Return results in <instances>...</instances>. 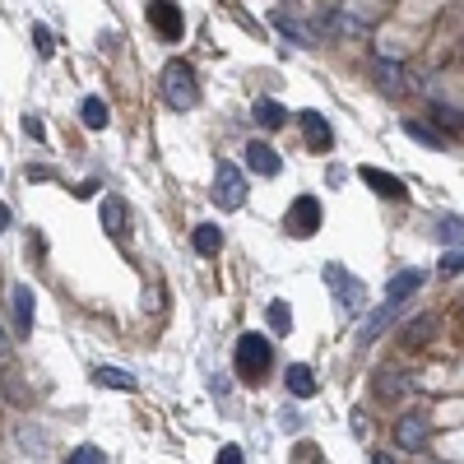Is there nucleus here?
Listing matches in <instances>:
<instances>
[{"instance_id": "f257e3e1", "label": "nucleus", "mask_w": 464, "mask_h": 464, "mask_svg": "<svg viewBox=\"0 0 464 464\" xmlns=\"http://www.w3.org/2000/svg\"><path fill=\"white\" fill-rule=\"evenodd\" d=\"M232 367H237V376L241 381H265L269 376V367H275V344H269L265 335H241L237 339V353H232Z\"/></svg>"}, {"instance_id": "f03ea898", "label": "nucleus", "mask_w": 464, "mask_h": 464, "mask_svg": "<svg viewBox=\"0 0 464 464\" xmlns=\"http://www.w3.org/2000/svg\"><path fill=\"white\" fill-rule=\"evenodd\" d=\"M162 98H168V107H177V112H190V107L200 102L196 70H190L186 61H168V66H162Z\"/></svg>"}, {"instance_id": "7ed1b4c3", "label": "nucleus", "mask_w": 464, "mask_h": 464, "mask_svg": "<svg viewBox=\"0 0 464 464\" xmlns=\"http://www.w3.org/2000/svg\"><path fill=\"white\" fill-rule=\"evenodd\" d=\"M320 279H325V288H330V293L339 297V307H344L348 316H358V311H363V302H367V293H363V279H353L348 269H344V265H335V260L320 269Z\"/></svg>"}, {"instance_id": "20e7f679", "label": "nucleus", "mask_w": 464, "mask_h": 464, "mask_svg": "<svg viewBox=\"0 0 464 464\" xmlns=\"http://www.w3.org/2000/svg\"><path fill=\"white\" fill-rule=\"evenodd\" d=\"M214 200L223 209H241V200H247V177H241L232 162H218L214 168Z\"/></svg>"}, {"instance_id": "39448f33", "label": "nucleus", "mask_w": 464, "mask_h": 464, "mask_svg": "<svg viewBox=\"0 0 464 464\" xmlns=\"http://www.w3.org/2000/svg\"><path fill=\"white\" fill-rule=\"evenodd\" d=\"M149 23H153V33L162 42H181V33H186L181 10L172 5V0H149Z\"/></svg>"}, {"instance_id": "423d86ee", "label": "nucleus", "mask_w": 464, "mask_h": 464, "mask_svg": "<svg viewBox=\"0 0 464 464\" xmlns=\"http://www.w3.org/2000/svg\"><path fill=\"white\" fill-rule=\"evenodd\" d=\"M288 232H293V237L320 232V200H316V196H297V200L288 205Z\"/></svg>"}, {"instance_id": "0eeeda50", "label": "nucleus", "mask_w": 464, "mask_h": 464, "mask_svg": "<svg viewBox=\"0 0 464 464\" xmlns=\"http://www.w3.org/2000/svg\"><path fill=\"white\" fill-rule=\"evenodd\" d=\"M427 436H432V423H427L423 414H404V418H395V442H399V451H423Z\"/></svg>"}, {"instance_id": "6e6552de", "label": "nucleus", "mask_w": 464, "mask_h": 464, "mask_svg": "<svg viewBox=\"0 0 464 464\" xmlns=\"http://www.w3.org/2000/svg\"><path fill=\"white\" fill-rule=\"evenodd\" d=\"M98 223H102L107 237H126V228H130V209H126V200H121V196H102V205H98Z\"/></svg>"}, {"instance_id": "1a4fd4ad", "label": "nucleus", "mask_w": 464, "mask_h": 464, "mask_svg": "<svg viewBox=\"0 0 464 464\" xmlns=\"http://www.w3.org/2000/svg\"><path fill=\"white\" fill-rule=\"evenodd\" d=\"M297 126H302V135H307V149L325 153V149L335 144V130H330V121H325L320 112H302V117H297Z\"/></svg>"}, {"instance_id": "9d476101", "label": "nucleus", "mask_w": 464, "mask_h": 464, "mask_svg": "<svg viewBox=\"0 0 464 464\" xmlns=\"http://www.w3.org/2000/svg\"><path fill=\"white\" fill-rule=\"evenodd\" d=\"M358 177H363V181L376 190L381 200H404V196H408V186H404L399 177H390V172H381V168H363Z\"/></svg>"}, {"instance_id": "9b49d317", "label": "nucleus", "mask_w": 464, "mask_h": 464, "mask_svg": "<svg viewBox=\"0 0 464 464\" xmlns=\"http://www.w3.org/2000/svg\"><path fill=\"white\" fill-rule=\"evenodd\" d=\"M399 344L404 348H427V344H436V316H418L414 325H404V335H399Z\"/></svg>"}, {"instance_id": "f8f14e48", "label": "nucleus", "mask_w": 464, "mask_h": 464, "mask_svg": "<svg viewBox=\"0 0 464 464\" xmlns=\"http://www.w3.org/2000/svg\"><path fill=\"white\" fill-rule=\"evenodd\" d=\"M247 162H251V172H260V177H279V153L269 149L265 140L247 144Z\"/></svg>"}, {"instance_id": "ddd939ff", "label": "nucleus", "mask_w": 464, "mask_h": 464, "mask_svg": "<svg viewBox=\"0 0 464 464\" xmlns=\"http://www.w3.org/2000/svg\"><path fill=\"white\" fill-rule=\"evenodd\" d=\"M372 74H376V84L386 89V93H404V89H408V74H404L399 61H376Z\"/></svg>"}, {"instance_id": "4468645a", "label": "nucleus", "mask_w": 464, "mask_h": 464, "mask_svg": "<svg viewBox=\"0 0 464 464\" xmlns=\"http://www.w3.org/2000/svg\"><path fill=\"white\" fill-rule=\"evenodd\" d=\"M190 247H196V256H218V251H223V228H218V223H200L196 228V237H190Z\"/></svg>"}, {"instance_id": "2eb2a0df", "label": "nucleus", "mask_w": 464, "mask_h": 464, "mask_svg": "<svg viewBox=\"0 0 464 464\" xmlns=\"http://www.w3.org/2000/svg\"><path fill=\"white\" fill-rule=\"evenodd\" d=\"M79 121H84L89 130H107L112 126V107H107L102 98H84L79 102Z\"/></svg>"}, {"instance_id": "dca6fc26", "label": "nucleus", "mask_w": 464, "mask_h": 464, "mask_svg": "<svg viewBox=\"0 0 464 464\" xmlns=\"http://www.w3.org/2000/svg\"><path fill=\"white\" fill-rule=\"evenodd\" d=\"M423 288V269H404V275H395L386 284V302H404L408 293H418Z\"/></svg>"}, {"instance_id": "f3484780", "label": "nucleus", "mask_w": 464, "mask_h": 464, "mask_svg": "<svg viewBox=\"0 0 464 464\" xmlns=\"http://www.w3.org/2000/svg\"><path fill=\"white\" fill-rule=\"evenodd\" d=\"M395 307H399V302H381V307L367 316V325H363V339H358V344H376V335H386V325H390Z\"/></svg>"}, {"instance_id": "a211bd4d", "label": "nucleus", "mask_w": 464, "mask_h": 464, "mask_svg": "<svg viewBox=\"0 0 464 464\" xmlns=\"http://www.w3.org/2000/svg\"><path fill=\"white\" fill-rule=\"evenodd\" d=\"M288 390H293L297 399H311V395H316V376H311L307 363H293V367H288Z\"/></svg>"}, {"instance_id": "6ab92c4d", "label": "nucleus", "mask_w": 464, "mask_h": 464, "mask_svg": "<svg viewBox=\"0 0 464 464\" xmlns=\"http://www.w3.org/2000/svg\"><path fill=\"white\" fill-rule=\"evenodd\" d=\"M93 381H98V386H107V390H135V386H140V381H135L130 372H121V367H98Z\"/></svg>"}, {"instance_id": "aec40b11", "label": "nucleus", "mask_w": 464, "mask_h": 464, "mask_svg": "<svg viewBox=\"0 0 464 464\" xmlns=\"http://www.w3.org/2000/svg\"><path fill=\"white\" fill-rule=\"evenodd\" d=\"M256 121H260L265 130H279V126H288V112H284L275 98H260V102H256Z\"/></svg>"}, {"instance_id": "412c9836", "label": "nucleus", "mask_w": 464, "mask_h": 464, "mask_svg": "<svg viewBox=\"0 0 464 464\" xmlns=\"http://www.w3.org/2000/svg\"><path fill=\"white\" fill-rule=\"evenodd\" d=\"M436 241H446V247H464V218H455V214L436 218Z\"/></svg>"}, {"instance_id": "4be33fe9", "label": "nucleus", "mask_w": 464, "mask_h": 464, "mask_svg": "<svg viewBox=\"0 0 464 464\" xmlns=\"http://www.w3.org/2000/svg\"><path fill=\"white\" fill-rule=\"evenodd\" d=\"M14 316H19V330H33V293H29V284H14Z\"/></svg>"}, {"instance_id": "5701e85b", "label": "nucleus", "mask_w": 464, "mask_h": 464, "mask_svg": "<svg viewBox=\"0 0 464 464\" xmlns=\"http://www.w3.org/2000/svg\"><path fill=\"white\" fill-rule=\"evenodd\" d=\"M275 29H279L288 42H297V47H311V33H307V29H302V23H297L293 14H284V10L275 14Z\"/></svg>"}, {"instance_id": "b1692460", "label": "nucleus", "mask_w": 464, "mask_h": 464, "mask_svg": "<svg viewBox=\"0 0 464 464\" xmlns=\"http://www.w3.org/2000/svg\"><path fill=\"white\" fill-rule=\"evenodd\" d=\"M404 130H408V135H414V140H418V144H427V149H442V144H446V140H442V135H436V130H427L423 121H404Z\"/></svg>"}, {"instance_id": "393cba45", "label": "nucleus", "mask_w": 464, "mask_h": 464, "mask_svg": "<svg viewBox=\"0 0 464 464\" xmlns=\"http://www.w3.org/2000/svg\"><path fill=\"white\" fill-rule=\"evenodd\" d=\"M269 325H275V335H288V330H293V311H288V302H269Z\"/></svg>"}, {"instance_id": "a878e982", "label": "nucleus", "mask_w": 464, "mask_h": 464, "mask_svg": "<svg viewBox=\"0 0 464 464\" xmlns=\"http://www.w3.org/2000/svg\"><path fill=\"white\" fill-rule=\"evenodd\" d=\"M66 464H102V451L98 446H79V451L66 455Z\"/></svg>"}, {"instance_id": "bb28decb", "label": "nucleus", "mask_w": 464, "mask_h": 464, "mask_svg": "<svg viewBox=\"0 0 464 464\" xmlns=\"http://www.w3.org/2000/svg\"><path fill=\"white\" fill-rule=\"evenodd\" d=\"M442 269H446V275H464V251H451V256L442 260Z\"/></svg>"}, {"instance_id": "cd10ccee", "label": "nucleus", "mask_w": 464, "mask_h": 464, "mask_svg": "<svg viewBox=\"0 0 464 464\" xmlns=\"http://www.w3.org/2000/svg\"><path fill=\"white\" fill-rule=\"evenodd\" d=\"M293 455H297V464H320V460H316V455H320V451H316V446H311V442H302V446H297V451H293Z\"/></svg>"}, {"instance_id": "c85d7f7f", "label": "nucleus", "mask_w": 464, "mask_h": 464, "mask_svg": "<svg viewBox=\"0 0 464 464\" xmlns=\"http://www.w3.org/2000/svg\"><path fill=\"white\" fill-rule=\"evenodd\" d=\"M33 38H38V51H42V57H51V33L42 29V23H38V29H33Z\"/></svg>"}, {"instance_id": "c756f323", "label": "nucleus", "mask_w": 464, "mask_h": 464, "mask_svg": "<svg viewBox=\"0 0 464 464\" xmlns=\"http://www.w3.org/2000/svg\"><path fill=\"white\" fill-rule=\"evenodd\" d=\"M436 117H442V126H451V130H460V126H464V117H460V112H451V107H442Z\"/></svg>"}, {"instance_id": "7c9ffc66", "label": "nucleus", "mask_w": 464, "mask_h": 464, "mask_svg": "<svg viewBox=\"0 0 464 464\" xmlns=\"http://www.w3.org/2000/svg\"><path fill=\"white\" fill-rule=\"evenodd\" d=\"M218 464H241V451H237V446H223V451H218Z\"/></svg>"}, {"instance_id": "2f4dec72", "label": "nucleus", "mask_w": 464, "mask_h": 464, "mask_svg": "<svg viewBox=\"0 0 464 464\" xmlns=\"http://www.w3.org/2000/svg\"><path fill=\"white\" fill-rule=\"evenodd\" d=\"M5 228H10V209H5V205H0V232H5Z\"/></svg>"}, {"instance_id": "473e14b6", "label": "nucleus", "mask_w": 464, "mask_h": 464, "mask_svg": "<svg viewBox=\"0 0 464 464\" xmlns=\"http://www.w3.org/2000/svg\"><path fill=\"white\" fill-rule=\"evenodd\" d=\"M372 464H395V455H372Z\"/></svg>"}, {"instance_id": "72a5a7b5", "label": "nucleus", "mask_w": 464, "mask_h": 464, "mask_svg": "<svg viewBox=\"0 0 464 464\" xmlns=\"http://www.w3.org/2000/svg\"><path fill=\"white\" fill-rule=\"evenodd\" d=\"M5 348H10V344H5V330H0V358H5Z\"/></svg>"}]
</instances>
